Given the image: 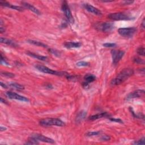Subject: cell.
Listing matches in <instances>:
<instances>
[{
  "label": "cell",
  "instance_id": "cell-1",
  "mask_svg": "<svg viewBox=\"0 0 145 145\" xmlns=\"http://www.w3.org/2000/svg\"><path fill=\"white\" fill-rule=\"evenodd\" d=\"M134 70L130 68H126L120 72L115 78L113 79L111 82L112 86H117L124 82L126 80L133 75Z\"/></svg>",
  "mask_w": 145,
  "mask_h": 145
},
{
  "label": "cell",
  "instance_id": "cell-25",
  "mask_svg": "<svg viewBox=\"0 0 145 145\" xmlns=\"http://www.w3.org/2000/svg\"><path fill=\"white\" fill-rule=\"evenodd\" d=\"M100 134V131H89L86 133V135L87 137H92V136H96V135H98Z\"/></svg>",
  "mask_w": 145,
  "mask_h": 145
},
{
  "label": "cell",
  "instance_id": "cell-30",
  "mask_svg": "<svg viewBox=\"0 0 145 145\" xmlns=\"http://www.w3.org/2000/svg\"><path fill=\"white\" fill-rule=\"evenodd\" d=\"M1 64L9 65L8 62L6 60V59L4 57H3L2 55H1Z\"/></svg>",
  "mask_w": 145,
  "mask_h": 145
},
{
  "label": "cell",
  "instance_id": "cell-7",
  "mask_svg": "<svg viewBox=\"0 0 145 145\" xmlns=\"http://www.w3.org/2000/svg\"><path fill=\"white\" fill-rule=\"evenodd\" d=\"M125 52L122 50H112L111 51V55L112 57V61L113 64H117L121 60L123 56H124Z\"/></svg>",
  "mask_w": 145,
  "mask_h": 145
},
{
  "label": "cell",
  "instance_id": "cell-39",
  "mask_svg": "<svg viewBox=\"0 0 145 145\" xmlns=\"http://www.w3.org/2000/svg\"><path fill=\"white\" fill-rule=\"evenodd\" d=\"M6 130V128H5L4 127H2V126H1V127H0V130H1V131H4Z\"/></svg>",
  "mask_w": 145,
  "mask_h": 145
},
{
  "label": "cell",
  "instance_id": "cell-10",
  "mask_svg": "<svg viewBox=\"0 0 145 145\" xmlns=\"http://www.w3.org/2000/svg\"><path fill=\"white\" fill-rule=\"evenodd\" d=\"M31 138H32L38 141L43 142H46L48 143H54L55 141L51 139V138H48L47 137L44 136L42 134H34L31 135Z\"/></svg>",
  "mask_w": 145,
  "mask_h": 145
},
{
  "label": "cell",
  "instance_id": "cell-16",
  "mask_svg": "<svg viewBox=\"0 0 145 145\" xmlns=\"http://www.w3.org/2000/svg\"><path fill=\"white\" fill-rule=\"evenodd\" d=\"M26 53L28 56L36 58L37 60H41V61H46L48 60V58H47L45 56H41V55H37V54H36V53H34L33 52H27Z\"/></svg>",
  "mask_w": 145,
  "mask_h": 145
},
{
  "label": "cell",
  "instance_id": "cell-36",
  "mask_svg": "<svg viewBox=\"0 0 145 145\" xmlns=\"http://www.w3.org/2000/svg\"><path fill=\"white\" fill-rule=\"evenodd\" d=\"M1 86L3 88H4V89H7L8 88V86H6V85L5 84H4V83L2 82H1Z\"/></svg>",
  "mask_w": 145,
  "mask_h": 145
},
{
  "label": "cell",
  "instance_id": "cell-3",
  "mask_svg": "<svg viewBox=\"0 0 145 145\" xmlns=\"http://www.w3.org/2000/svg\"><path fill=\"white\" fill-rule=\"evenodd\" d=\"M40 124L43 127H50V126H57L63 127L65 122L58 118H46L40 121Z\"/></svg>",
  "mask_w": 145,
  "mask_h": 145
},
{
  "label": "cell",
  "instance_id": "cell-34",
  "mask_svg": "<svg viewBox=\"0 0 145 145\" xmlns=\"http://www.w3.org/2000/svg\"><path fill=\"white\" fill-rule=\"evenodd\" d=\"M110 120L113 121V122H118V123H121V124H122L123 121L121 120V119L120 118H110Z\"/></svg>",
  "mask_w": 145,
  "mask_h": 145
},
{
  "label": "cell",
  "instance_id": "cell-33",
  "mask_svg": "<svg viewBox=\"0 0 145 145\" xmlns=\"http://www.w3.org/2000/svg\"><path fill=\"white\" fill-rule=\"evenodd\" d=\"M111 139V137H110L109 135H103L102 137H101V140L104 141H108L109 140H110Z\"/></svg>",
  "mask_w": 145,
  "mask_h": 145
},
{
  "label": "cell",
  "instance_id": "cell-26",
  "mask_svg": "<svg viewBox=\"0 0 145 145\" xmlns=\"http://www.w3.org/2000/svg\"><path fill=\"white\" fill-rule=\"evenodd\" d=\"M89 65V63L85 61H80L77 63V66L79 67H87Z\"/></svg>",
  "mask_w": 145,
  "mask_h": 145
},
{
  "label": "cell",
  "instance_id": "cell-29",
  "mask_svg": "<svg viewBox=\"0 0 145 145\" xmlns=\"http://www.w3.org/2000/svg\"><path fill=\"white\" fill-rule=\"evenodd\" d=\"M103 46L107 47V48H113V47H115L116 46V44L107 43L103 44Z\"/></svg>",
  "mask_w": 145,
  "mask_h": 145
},
{
  "label": "cell",
  "instance_id": "cell-32",
  "mask_svg": "<svg viewBox=\"0 0 145 145\" xmlns=\"http://www.w3.org/2000/svg\"><path fill=\"white\" fill-rule=\"evenodd\" d=\"M49 52H51L53 55H54L57 56H60V52L58 51H57V50H56V49H49Z\"/></svg>",
  "mask_w": 145,
  "mask_h": 145
},
{
  "label": "cell",
  "instance_id": "cell-5",
  "mask_svg": "<svg viewBox=\"0 0 145 145\" xmlns=\"http://www.w3.org/2000/svg\"><path fill=\"white\" fill-rule=\"evenodd\" d=\"M137 32V28L135 27L121 28L118 30V34L124 37H132Z\"/></svg>",
  "mask_w": 145,
  "mask_h": 145
},
{
  "label": "cell",
  "instance_id": "cell-20",
  "mask_svg": "<svg viewBox=\"0 0 145 145\" xmlns=\"http://www.w3.org/2000/svg\"><path fill=\"white\" fill-rule=\"evenodd\" d=\"M84 79L85 82H86V83L89 84L90 83L93 82L96 80V77L93 74H88L85 75L84 77Z\"/></svg>",
  "mask_w": 145,
  "mask_h": 145
},
{
  "label": "cell",
  "instance_id": "cell-11",
  "mask_svg": "<svg viewBox=\"0 0 145 145\" xmlns=\"http://www.w3.org/2000/svg\"><path fill=\"white\" fill-rule=\"evenodd\" d=\"M83 7L87 11H89L90 13H92L94 15L100 16V15H102V12L98 9L89 4H83Z\"/></svg>",
  "mask_w": 145,
  "mask_h": 145
},
{
  "label": "cell",
  "instance_id": "cell-12",
  "mask_svg": "<svg viewBox=\"0 0 145 145\" xmlns=\"http://www.w3.org/2000/svg\"><path fill=\"white\" fill-rule=\"evenodd\" d=\"M144 95V90H135L133 92L130 93L127 96V99L128 100L134 99V98H138V97H141L143 96Z\"/></svg>",
  "mask_w": 145,
  "mask_h": 145
},
{
  "label": "cell",
  "instance_id": "cell-13",
  "mask_svg": "<svg viewBox=\"0 0 145 145\" xmlns=\"http://www.w3.org/2000/svg\"><path fill=\"white\" fill-rule=\"evenodd\" d=\"M0 4H1V5L2 6L10 8H11L12 9H14V10H15L19 11H23V8L21 7V6H18L14 5H11L10 4H9V3L6 2V1H0Z\"/></svg>",
  "mask_w": 145,
  "mask_h": 145
},
{
  "label": "cell",
  "instance_id": "cell-35",
  "mask_svg": "<svg viewBox=\"0 0 145 145\" xmlns=\"http://www.w3.org/2000/svg\"><path fill=\"white\" fill-rule=\"evenodd\" d=\"M134 2V1H124V2H123V4H124V5H130L131 4H133V3Z\"/></svg>",
  "mask_w": 145,
  "mask_h": 145
},
{
  "label": "cell",
  "instance_id": "cell-9",
  "mask_svg": "<svg viewBox=\"0 0 145 145\" xmlns=\"http://www.w3.org/2000/svg\"><path fill=\"white\" fill-rule=\"evenodd\" d=\"M6 95L8 98L10 99H14V100H17L21 101V102H29V99L27 98V97L21 96L15 93L11 92V91H8V92H6Z\"/></svg>",
  "mask_w": 145,
  "mask_h": 145
},
{
  "label": "cell",
  "instance_id": "cell-2",
  "mask_svg": "<svg viewBox=\"0 0 145 145\" xmlns=\"http://www.w3.org/2000/svg\"><path fill=\"white\" fill-rule=\"evenodd\" d=\"M35 68L36 69H37L39 71L44 72V73L48 74H52V75H58V76H67L69 75L67 72H64V71H57L52 70L48 67H45V66L42 65H35Z\"/></svg>",
  "mask_w": 145,
  "mask_h": 145
},
{
  "label": "cell",
  "instance_id": "cell-17",
  "mask_svg": "<svg viewBox=\"0 0 145 145\" xmlns=\"http://www.w3.org/2000/svg\"><path fill=\"white\" fill-rule=\"evenodd\" d=\"M81 45V44L79 42H67L64 44V46L68 49L78 48Z\"/></svg>",
  "mask_w": 145,
  "mask_h": 145
},
{
  "label": "cell",
  "instance_id": "cell-4",
  "mask_svg": "<svg viewBox=\"0 0 145 145\" xmlns=\"http://www.w3.org/2000/svg\"><path fill=\"white\" fill-rule=\"evenodd\" d=\"M108 17L112 20L114 21H129L131 20V17L123 12H115V13H111L108 15Z\"/></svg>",
  "mask_w": 145,
  "mask_h": 145
},
{
  "label": "cell",
  "instance_id": "cell-40",
  "mask_svg": "<svg viewBox=\"0 0 145 145\" xmlns=\"http://www.w3.org/2000/svg\"><path fill=\"white\" fill-rule=\"evenodd\" d=\"M1 102L4 103V104H8V102H6L5 100H4V99H2V98H1Z\"/></svg>",
  "mask_w": 145,
  "mask_h": 145
},
{
  "label": "cell",
  "instance_id": "cell-22",
  "mask_svg": "<svg viewBox=\"0 0 145 145\" xmlns=\"http://www.w3.org/2000/svg\"><path fill=\"white\" fill-rule=\"evenodd\" d=\"M9 86L12 88V89H14L19 91H21L24 89V87L23 86L17 83H11L9 84Z\"/></svg>",
  "mask_w": 145,
  "mask_h": 145
},
{
  "label": "cell",
  "instance_id": "cell-19",
  "mask_svg": "<svg viewBox=\"0 0 145 145\" xmlns=\"http://www.w3.org/2000/svg\"><path fill=\"white\" fill-rule=\"evenodd\" d=\"M87 116V113L85 111H81L78 113V115L75 118V121L77 123H80L82 121H83L86 118Z\"/></svg>",
  "mask_w": 145,
  "mask_h": 145
},
{
  "label": "cell",
  "instance_id": "cell-27",
  "mask_svg": "<svg viewBox=\"0 0 145 145\" xmlns=\"http://www.w3.org/2000/svg\"><path fill=\"white\" fill-rule=\"evenodd\" d=\"M133 61L135 63L138 64H144V61L143 60H142L141 58H138V57H135L133 59Z\"/></svg>",
  "mask_w": 145,
  "mask_h": 145
},
{
  "label": "cell",
  "instance_id": "cell-18",
  "mask_svg": "<svg viewBox=\"0 0 145 145\" xmlns=\"http://www.w3.org/2000/svg\"><path fill=\"white\" fill-rule=\"evenodd\" d=\"M0 42H1V43L5 44L10 45L13 47H16L18 46L17 44L14 43L12 40L9 39L4 38V37H1V39H0Z\"/></svg>",
  "mask_w": 145,
  "mask_h": 145
},
{
  "label": "cell",
  "instance_id": "cell-15",
  "mask_svg": "<svg viewBox=\"0 0 145 145\" xmlns=\"http://www.w3.org/2000/svg\"><path fill=\"white\" fill-rule=\"evenodd\" d=\"M109 116H110V115L107 112L100 113H97V114L90 116V117H89V120L91 121H94V120H96L99 119L101 118L108 117H109Z\"/></svg>",
  "mask_w": 145,
  "mask_h": 145
},
{
  "label": "cell",
  "instance_id": "cell-24",
  "mask_svg": "<svg viewBox=\"0 0 145 145\" xmlns=\"http://www.w3.org/2000/svg\"><path fill=\"white\" fill-rule=\"evenodd\" d=\"M39 143V142L38 141H37L36 140L34 139V138L30 137V140L26 143V144H37Z\"/></svg>",
  "mask_w": 145,
  "mask_h": 145
},
{
  "label": "cell",
  "instance_id": "cell-28",
  "mask_svg": "<svg viewBox=\"0 0 145 145\" xmlns=\"http://www.w3.org/2000/svg\"><path fill=\"white\" fill-rule=\"evenodd\" d=\"M137 52L139 55L142 56H144V48L143 47H140L139 48H138Z\"/></svg>",
  "mask_w": 145,
  "mask_h": 145
},
{
  "label": "cell",
  "instance_id": "cell-6",
  "mask_svg": "<svg viewBox=\"0 0 145 145\" xmlns=\"http://www.w3.org/2000/svg\"><path fill=\"white\" fill-rule=\"evenodd\" d=\"M95 28L98 31L108 32L114 28V24L109 22H102L96 24Z\"/></svg>",
  "mask_w": 145,
  "mask_h": 145
},
{
  "label": "cell",
  "instance_id": "cell-31",
  "mask_svg": "<svg viewBox=\"0 0 145 145\" xmlns=\"http://www.w3.org/2000/svg\"><path fill=\"white\" fill-rule=\"evenodd\" d=\"M134 144H144V138L143 137L139 141H135L134 143Z\"/></svg>",
  "mask_w": 145,
  "mask_h": 145
},
{
  "label": "cell",
  "instance_id": "cell-38",
  "mask_svg": "<svg viewBox=\"0 0 145 145\" xmlns=\"http://www.w3.org/2000/svg\"><path fill=\"white\" fill-rule=\"evenodd\" d=\"M141 27H142V28L143 30L144 29V27H145V26H144V19H143V21H142V22Z\"/></svg>",
  "mask_w": 145,
  "mask_h": 145
},
{
  "label": "cell",
  "instance_id": "cell-8",
  "mask_svg": "<svg viewBox=\"0 0 145 145\" xmlns=\"http://www.w3.org/2000/svg\"><path fill=\"white\" fill-rule=\"evenodd\" d=\"M61 8H62V10L63 11V12H64L65 17L67 18V19L71 23H74V18L71 14L70 9V8H69V6L68 5L67 2L64 1V2H63Z\"/></svg>",
  "mask_w": 145,
  "mask_h": 145
},
{
  "label": "cell",
  "instance_id": "cell-23",
  "mask_svg": "<svg viewBox=\"0 0 145 145\" xmlns=\"http://www.w3.org/2000/svg\"><path fill=\"white\" fill-rule=\"evenodd\" d=\"M1 75L4 76L5 77L7 78H14L15 77V74L11 73L10 72H6V71H4V72H1Z\"/></svg>",
  "mask_w": 145,
  "mask_h": 145
},
{
  "label": "cell",
  "instance_id": "cell-37",
  "mask_svg": "<svg viewBox=\"0 0 145 145\" xmlns=\"http://www.w3.org/2000/svg\"><path fill=\"white\" fill-rule=\"evenodd\" d=\"M0 31H1V33H3V32H5V27H3L2 26H1V27H0Z\"/></svg>",
  "mask_w": 145,
  "mask_h": 145
},
{
  "label": "cell",
  "instance_id": "cell-21",
  "mask_svg": "<svg viewBox=\"0 0 145 145\" xmlns=\"http://www.w3.org/2000/svg\"><path fill=\"white\" fill-rule=\"evenodd\" d=\"M27 42L28 43L31 44H32V45H35L36 46H39V47H44V48H47L48 46L47 45L44 44H43L42 43H41L40 42H38V41H36V40H27Z\"/></svg>",
  "mask_w": 145,
  "mask_h": 145
},
{
  "label": "cell",
  "instance_id": "cell-14",
  "mask_svg": "<svg viewBox=\"0 0 145 145\" xmlns=\"http://www.w3.org/2000/svg\"><path fill=\"white\" fill-rule=\"evenodd\" d=\"M22 4L23 5V6L24 8H26V9H28V10H30L31 11H32L33 12H34L35 14H36L37 15H40L41 13H40V11L38 10V9H36L35 7H34V6H32V5H31L30 4H28V3L25 2H22Z\"/></svg>",
  "mask_w": 145,
  "mask_h": 145
}]
</instances>
